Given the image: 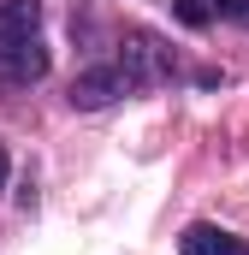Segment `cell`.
I'll return each mask as SVG.
<instances>
[{"instance_id": "cell-7", "label": "cell", "mask_w": 249, "mask_h": 255, "mask_svg": "<svg viewBox=\"0 0 249 255\" xmlns=\"http://www.w3.org/2000/svg\"><path fill=\"white\" fill-rule=\"evenodd\" d=\"M226 18H238V24H249V0H214Z\"/></svg>"}, {"instance_id": "cell-3", "label": "cell", "mask_w": 249, "mask_h": 255, "mask_svg": "<svg viewBox=\"0 0 249 255\" xmlns=\"http://www.w3.org/2000/svg\"><path fill=\"white\" fill-rule=\"evenodd\" d=\"M178 250L184 255H249V244L232 238V232H220V226H190L178 238Z\"/></svg>"}, {"instance_id": "cell-4", "label": "cell", "mask_w": 249, "mask_h": 255, "mask_svg": "<svg viewBox=\"0 0 249 255\" xmlns=\"http://www.w3.org/2000/svg\"><path fill=\"white\" fill-rule=\"evenodd\" d=\"M113 95H124V83H119V71H113V65L83 71V77L71 83V101H77V107H107Z\"/></svg>"}, {"instance_id": "cell-5", "label": "cell", "mask_w": 249, "mask_h": 255, "mask_svg": "<svg viewBox=\"0 0 249 255\" xmlns=\"http://www.w3.org/2000/svg\"><path fill=\"white\" fill-rule=\"evenodd\" d=\"M42 6L36 0H0V36H36Z\"/></svg>"}, {"instance_id": "cell-6", "label": "cell", "mask_w": 249, "mask_h": 255, "mask_svg": "<svg viewBox=\"0 0 249 255\" xmlns=\"http://www.w3.org/2000/svg\"><path fill=\"white\" fill-rule=\"evenodd\" d=\"M172 12H178V18H184L190 30H202V24H208V18H214V12H220V6H214V0H172Z\"/></svg>"}, {"instance_id": "cell-1", "label": "cell", "mask_w": 249, "mask_h": 255, "mask_svg": "<svg viewBox=\"0 0 249 255\" xmlns=\"http://www.w3.org/2000/svg\"><path fill=\"white\" fill-rule=\"evenodd\" d=\"M113 71H119L124 89H154V83H166L172 60H166V48H160L154 36H142V30H136V36L124 42V54H119V65H113Z\"/></svg>"}, {"instance_id": "cell-8", "label": "cell", "mask_w": 249, "mask_h": 255, "mask_svg": "<svg viewBox=\"0 0 249 255\" xmlns=\"http://www.w3.org/2000/svg\"><path fill=\"white\" fill-rule=\"evenodd\" d=\"M0 184H6V148H0Z\"/></svg>"}, {"instance_id": "cell-2", "label": "cell", "mask_w": 249, "mask_h": 255, "mask_svg": "<svg viewBox=\"0 0 249 255\" xmlns=\"http://www.w3.org/2000/svg\"><path fill=\"white\" fill-rule=\"evenodd\" d=\"M42 71H48V54L36 36H0V77L6 83H30Z\"/></svg>"}]
</instances>
